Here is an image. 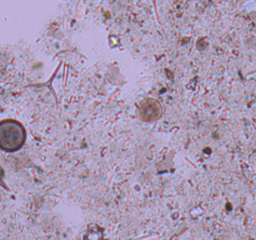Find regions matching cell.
<instances>
[{"mask_svg": "<svg viewBox=\"0 0 256 240\" xmlns=\"http://www.w3.org/2000/svg\"><path fill=\"white\" fill-rule=\"evenodd\" d=\"M26 132L24 126L16 120L0 122V149L12 152L22 149L25 142Z\"/></svg>", "mask_w": 256, "mask_h": 240, "instance_id": "obj_1", "label": "cell"}]
</instances>
